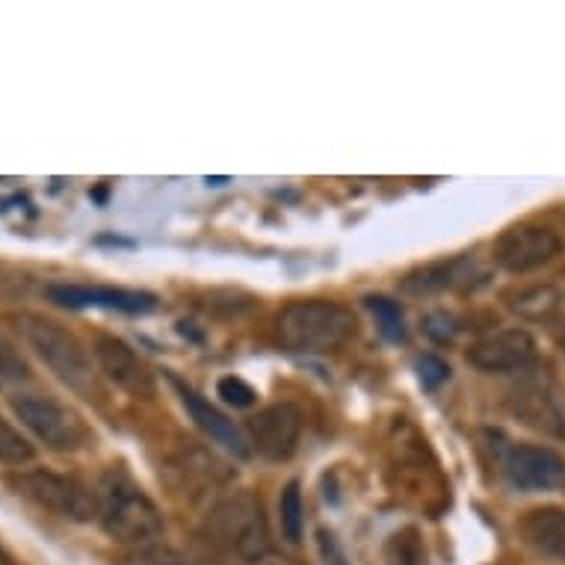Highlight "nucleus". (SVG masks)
<instances>
[{
  "mask_svg": "<svg viewBox=\"0 0 565 565\" xmlns=\"http://www.w3.org/2000/svg\"><path fill=\"white\" fill-rule=\"evenodd\" d=\"M98 515L95 521L113 542L142 547L154 545L163 533V515L146 489L125 468H110L95 486Z\"/></svg>",
  "mask_w": 565,
  "mask_h": 565,
  "instance_id": "obj_1",
  "label": "nucleus"
},
{
  "mask_svg": "<svg viewBox=\"0 0 565 565\" xmlns=\"http://www.w3.org/2000/svg\"><path fill=\"white\" fill-rule=\"evenodd\" d=\"M355 315L332 299H299L278 311L276 338L290 352L323 355L341 350L355 334Z\"/></svg>",
  "mask_w": 565,
  "mask_h": 565,
  "instance_id": "obj_2",
  "label": "nucleus"
},
{
  "mask_svg": "<svg viewBox=\"0 0 565 565\" xmlns=\"http://www.w3.org/2000/svg\"><path fill=\"white\" fill-rule=\"evenodd\" d=\"M10 320L15 332L21 334V341L51 367L56 380L65 382L77 394H89L95 388L93 359H89L84 343L77 341V334H72L54 320H47V317L30 315V311L12 315Z\"/></svg>",
  "mask_w": 565,
  "mask_h": 565,
  "instance_id": "obj_3",
  "label": "nucleus"
},
{
  "mask_svg": "<svg viewBox=\"0 0 565 565\" xmlns=\"http://www.w3.org/2000/svg\"><path fill=\"white\" fill-rule=\"evenodd\" d=\"M204 536L225 554L243 563H264L269 554V530L264 507L249 491H234L216 503L204 521Z\"/></svg>",
  "mask_w": 565,
  "mask_h": 565,
  "instance_id": "obj_4",
  "label": "nucleus"
},
{
  "mask_svg": "<svg viewBox=\"0 0 565 565\" xmlns=\"http://www.w3.org/2000/svg\"><path fill=\"white\" fill-rule=\"evenodd\" d=\"M12 412L54 454H81L95 445V433L75 408L47 394H15Z\"/></svg>",
  "mask_w": 565,
  "mask_h": 565,
  "instance_id": "obj_5",
  "label": "nucleus"
},
{
  "mask_svg": "<svg viewBox=\"0 0 565 565\" xmlns=\"http://www.w3.org/2000/svg\"><path fill=\"white\" fill-rule=\"evenodd\" d=\"M10 486L19 498L30 501L33 507L45 512H54L65 521H77L86 524L98 515V501L95 491L84 480H77L72 473L45 471V468H33V471H12L7 477Z\"/></svg>",
  "mask_w": 565,
  "mask_h": 565,
  "instance_id": "obj_6",
  "label": "nucleus"
},
{
  "mask_svg": "<svg viewBox=\"0 0 565 565\" xmlns=\"http://www.w3.org/2000/svg\"><path fill=\"white\" fill-rule=\"evenodd\" d=\"M302 412L290 403H273V406L260 408L258 415L246 424V438H249L252 450L269 462H285L297 454L299 438H302Z\"/></svg>",
  "mask_w": 565,
  "mask_h": 565,
  "instance_id": "obj_7",
  "label": "nucleus"
},
{
  "mask_svg": "<svg viewBox=\"0 0 565 565\" xmlns=\"http://www.w3.org/2000/svg\"><path fill=\"white\" fill-rule=\"evenodd\" d=\"M563 249L559 234L545 228V225H515L503 234L494 246V260L498 267L510 273H530V269L545 267Z\"/></svg>",
  "mask_w": 565,
  "mask_h": 565,
  "instance_id": "obj_8",
  "label": "nucleus"
},
{
  "mask_svg": "<svg viewBox=\"0 0 565 565\" xmlns=\"http://www.w3.org/2000/svg\"><path fill=\"white\" fill-rule=\"evenodd\" d=\"M95 362L102 373L116 385L128 391L134 397H151L154 394V376L139 359L130 343H125L116 334H98L95 338Z\"/></svg>",
  "mask_w": 565,
  "mask_h": 565,
  "instance_id": "obj_9",
  "label": "nucleus"
},
{
  "mask_svg": "<svg viewBox=\"0 0 565 565\" xmlns=\"http://www.w3.org/2000/svg\"><path fill=\"white\" fill-rule=\"evenodd\" d=\"M536 359V341L524 329H503L486 334L468 350V362L482 373H510L527 367Z\"/></svg>",
  "mask_w": 565,
  "mask_h": 565,
  "instance_id": "obj_10",
  "label": "nucleus"
},
{
  "mask_svg": "<svg viewBox=\"0 0 565 565\" xmlns=\"http://www.w3.org/2000/svg\"><path fill=\"white\" fill-rule=\"evenodd\" d=\"M47 299L63 308H104V311H125V315H146L158 308V299L142 290L98 288V285H51Z\"/></svg>",
  "mask_w": 565,
  "mask_h": 565,
  "instance_id": "obj_11",
  "label": "nucleus"
},
{
  "mask_svg": "<svg viewBox=\"0 0 565 565\" xmlns=\"http://www.w3.org/2000/svg\"><path fill=\"white\" fill-rule=\"evenodd\" d=\"M507 477L524 491L559 489L565 486V459L551 447L519 445L507 454Z\"/></svg>",
  "mask_w": 565,
  "mask_h": 565,
  "instance_id": "obj_12",
  "label": "nucleus"
},
{
  "mask_svg": "<svg viewBox=\"0 0 565 565\" xmlns=\"http://www.w3.org/2000/svg\"><path fill=\"white\" fill-rule=\"evenodd\" d=\"M172 385H175V391L181 394V403H184V408L195 420V427L202 429L204 436L211 438L214 445L223 447V450L237 456V459H249L252 456L249 438H246V433H243L234 420H228L220 408L211 406L202 394H195L193 388H186L184 382H178L175 376H172Z\"/></svg>",
  "mask_w": 565,
  "mask_h": 565,
  "instance_id": "obj_13",
  "label": "nucleus"
},
{
  "mask_svg": "<svg viewBox=\"0 0 565 565\" xmlns=\"http://www.w3.org/2000/svg\"><path fill=\"white\" fill-rule=\"evenodd\" d=\"M473 276L471 258H450L436 260L427 267L415 269L403 278V294L408 297H433V294H445V290L465 288Z\"/></svg>",
  "mask_w": 565,
  "mask_h": 565,
  "instance_id": "obj_14",
  "label": "nucleus"
},
{
  "mask_svg": "<svg viewBox=\"0 0 565 565\" xmlns=\"http://www.w3.org/2000/svg\"><path fill=\"white\" fill-rule=\"evenodd\" d=\"M521 536L536 554L547 559H565V510L559 507H542L524 515Z\"/></svg>",
  "mask_w": 565,
  "mask_h": 565,
  "instance_id": "obj_15",
  "label": "nucleus"
},
{
  "mask_svg": "<svg viewBox=\"0 0 565 565\" xmlns=\"http://www.w3.org/2000/svg\"><path fill=\"white\" fill-rule=\"evenodd\" d=\"M510 308L515 315L527 317V320H547L559 308V294L547 285L536 288H524L510 297Z\"/></svg>",
  "mask_w": 565,
  "mask_h": 565,
  "instance_id": "obj_16",
  "label": "nucleus"
},
{
  "mask_svg": "<svg viewBox=\"0 0 565 565\" xmlns=\"http://www.w3.org/2000/svg\"><path fill=\"white\" fill-rule=\"evenodd\" d=\"M278 519H281V533L288 542H299L302 539V527H306V503H302V491L299 482L290 480L281 491L278 501Z\"/></svg>",
  "mask_w": 565,
  "mask_h": 565,
  "instance_id": "obj_17",
  "label": "nucleus"
},
{
  "mask_svg": "<svg viewBox=\"0 0 565 565\" xmlns=\"http://www.w3.org/2000/svg\"><path fill=\"white\" fill-rule=\"evenodd\" d=\"M364 302H367V308H371L373 317H376L380 332L385 334L391 343L406 341V317H403L399 302H394V299L388 297H367Z\"/></svg>",
  "mask_w": 565,
  "mask_h": 565,
  "instance_id": "obj_18",
  "label": "nucleus"
},
{
  "mask_svg": "<svg viewBox=\"0 0 565 565\" xmlns=\"http://www.w3.org/2000/svg\"><path fill=\"white\" fill-rule=\"evenodd\" d=\"M33 456L36 450L21 436V429L12 427L10 420L0 415V465H28L33 462Z\"/></svg>",
  "mask_w": 565,
  "mask_h": 565,
  "instance_id": "obj_19",
  "label": "nucleus"
},
{
  "mask_svg": "<svg viewBox=\"0 0 565 565\" xmlns=\"http://www.w3.org/2000/svg\"><path fill=\"white\" fill-rule=\"evenodd\" d=\"M385 556H388V565H427V554H424V545L417 539V530L394 533L388 547H385Z\"/></svg>",
  "mask_w": 565,
  "mask_h": 565,
  "instance_id": "obj_20",
  "label": "nucleus"
},
{
  "mask_svg": "<svg viewBox=\"0 0 565 565\" xmlns=\"http://www.w3.org/2000/svg\"><path fill=\"white\" fill-rule=\"evenodd\" d=\"M116 565H186V559L178 551H172V547L154 542V545L134 547Z\"/></svg>",
  "mask_w": 565,
  "mask_h": 565,
  "instance_id": "obj_21",
  "label": "nucleus"
},
{
  "mask_svg": "<svg viewBox=\"0 0 565 565\" xmlns=\"http://www.w3.org/2000/svg\"><path fill=\"white\" fill-rule=\"evenodd\" d=\"M216 394L234 408H249L258 399L255 388H252L249 382H243L241 376H223V380L216 382Z\"/></svg>",
  "mask_w": 565,
  "mask_h": 565,
  "instance_id": "obj_22",
  "label": "nucleus"
},
{
  "mask_svg": "<svg viewBox=\"0 0 565 565\" xmlns=\"http://www.w3.org/2000/svg\"><path fill=\"white\" fill-rule=\"evenodd\" d=\"M28 380V364L21 359L12 343L0 338V388H10L15 382Z\"/></svg>",
  "mask_w": 565,
  "mask_h": 565,
  "instance_id": "obj_23",
  "label": "nucleus"
},
{
  "mask_svg": "<svg viewBox=\"0 0 565 565\" xmlns=\"http://www.w3.org/2000/svg\"><path fill=\"white\" fill-rule=\"evenodd\" d=\"M417 380L424 388H438L441 382L450 380V367H447L445 359H438V355H424V359H417Z\"/></svg>",
  "mask_w": 565,
  "mask_h": 565,
  "instance_id": "obj_24",
  "label": "nucleus"
},
{
  "mask_svg": "<svg viewBox=\"0 0 565 565\" xmlns=\"http://www.w3.org/2000/svg\"><path fill=\"white\" fill-rule=\"evenodd\" d=\"M424 332L436 343H450L459 332V326H456V317H450L447 311H433L424 317Z\"/></svg>",
  "mask_w": 565,
  "mask_h": 565,
  "instance_id": "obj_25",
  "label": "nucleus"
},
{
  "mask_svg": "<svg viewBox=\"0 0 565 565\" xmlns=\"http://www.w3.org/2000/svg\"><path fill=\"white\" fill-rule=\"evenodd\" d=\"M320 547H323L326 565H347V559H343V554L338 551V542H334L332 533L320 530Z\"/></svg>",
  "mask_w": 565,
  "mask_h": 565,
  "instance_id": "obj_26",
  "label": "nucleus"
},
{
  "mask_svg": "<svg viewBox=\"0 0 565 565\" xmlns=\"http://www.w3.org/2000/svg\"><path fill=\"white\" fill-rule=\"evenodd\" d=\"M0 565H15L10 559V554H7V551H3V547H0Z\"/></svg>",
  "mask_w": 565,
  "mask_h": 565,
  "instance_id": "obj_27",
  "label": "nucleus"
},
{
  "mask_svg": "<svg viewBox=\"0 0 565 565\" xmlns=\"http://www.w3.org/2000/svg\"><path fill=\"white\" fill-rule=\"evenodd\" d=\"M559 347H563V352H565V329H563V334H559Z\"/></svg>",
  "mask_w": 565,
  "mask_h": 565,
  "instance_id": "obj_28",
  "label": "nucleus"
}]
</instances>
